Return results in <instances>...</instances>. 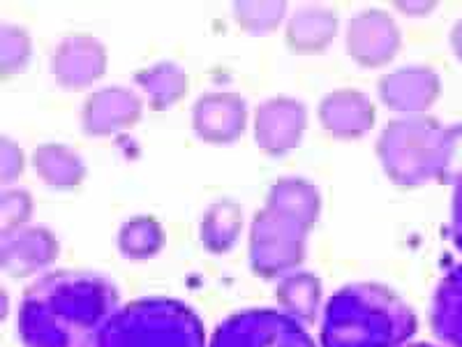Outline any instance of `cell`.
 <instances>
[{"mask_svg":"<svg viewBox=\"0 0 462 347\" xmlns=\"http://www.w3.org/2000/svg\"><path fill=\"white\" fill-rule=\"evenodd\" d=\"M118 292L90 271H53L31 285L19 305L23 347H95L118 308Z\"/></svg>","mask_w":462,"mask_h":347,"instance_id":"cell-1","label":"cell"},{"mask_svg":"<svg viewBox=\"0 0 462 347\" xmlns=\"http://www.w3.org/2000/svg\"><path fill=\"white\" fill-rule=\"evenodd\" d=\"M319 211L321 195L310 181L289 176L271 185L250 230V267L259 278H280L303 262Z\"/></svg>","mask_w":462,"mask_h":347,"instance_id":"cell-2","label":"cell"},{"mask_svg":"<svg viewBox=\"0 0 462 347\" xmlns=\"http://www.w3.org/2000/svg\"><path fill=\"white\" fill-rule=\"evenodd\" d=\"M416 315L379 283H354L337 289L324 308V347H404L416 333Z\"/></svg>","mask_w":462,"mask_h":347,"instance_id":"cell-3","label":"cell"},{"mask_svg":"<svg viewBox=\"0 0 462 347\" xmlns=\"http://www.w3.org/2000/svg\"><path fill=\"white\" fill-rule=\"evenodd\" d=\"M462 146V123L447 126L430 114L393 118L377 139V158L400 188H419L447 176Z\"/></svg>","mask_w":462,"mask_h":347,"instance_id":"cell-4","label":"cell"},{"mask_svg":"<svg viewBox=\"0 0 462 347\" xmlns=\"http://www.w3.org/2000/svg\"><path fill=\"white\" fill-rule=\"evenodd\" d=\"M95 347H206V332L189 305L146 296L118 308L102 326Z\"/></svg>","mask_w":462,"mask_h":347,"instance_id":"cell-5","label":"cell"},{"mask_svg":"<svg viewBox=\"0 0 462 347\" xmlns=\"http://www.w3.org/2000/svg\"><path fill=\"white\" fill-rule=\"evenodd\" d=\"M210 347H315V341L296 317L253 308L226 317L213 333Z\"/></svg>","mask_w":462,"mask_h":347,"instance_id":"cell-6","label":"cell"},{"mask_svg":"<svg viewBox=\"0 0 462 347\" xmlns=\"http://www.w3.org/2000/svg\"><path fill=\"white\" fill-rule=\"evenodd\" d=\"M346 52L363 68H383L395 58L402 44V33L393 14L379 7H365L349 19Z\"/></svg>","mask_w":462,"mask_h":347,"instance_id":"cell-7","label":"cell"},{"mask_svg":"<svg viewBox=\"0 0 462 347\" xmlns=\"http://www.w3.org/2000/svg\"><path fill=\"white\" fill-rule=\"evenodd\" d=\"M308 109L291 95H273L254 109V139L266 155H284L300 144Z\"/></svg>","mask_w":462,"mask_h":347,"instance_id":"cell-8","label":"cell"},{"mask_svg":"<svg viewBox=\"0 0 462 347\" xmlns=\"http://www.w3.org/2000/svg\"><path fill=\"white\" fill-rule=\"evenodd\" d=\"M106 47L90 33H69L51 53V74L65 90H84L106 72Z\"/></svg>","mask_w":462,"mask_h":347,"instance_id":"cell-9","label":"cell"},{"mask_svg":"<svg viewBox=\"0 0 462 347\" xmlns=\"http://www.w3.org/2000/svg\"><path fill=\"white\" fill-rule=\"evenodd\" d=\"M247 126V105L236 90H208L192 107V127L206 144L226 146L241 139Z\"/></svg>","mask_w":462,"mask_h":347,"instance_id":"cell-10","label":"cell"},{"mask_svg":"<svg viewBox=\"0 0 462 347\" xmlns=\"http://www.w3.org/2000/svg\"><path fill=\"white\" fill-rule=\"evenodd\" d=\"M143 100L127 86H105L86 98L81 127L90 137H109L142 121Z\"/></svg>","mask_w":462,"mask_h":347,"instance_id":"cell-11","label":"cell"},{"mask_svg":"<svg viewBox=\"0 0 462 347\" xmlns=\"http://www.w3.org/2000/svg\"><path fill=\"white\" fill-rule=\"evenodd\" d=\"M379 98L391 111L414 116L426 114L441 93L439 74L426 65H404L386 72L377 84Z\"/></svg>","mask_w":462,"mask_h":347,"instance_id":"cell-12","label":"cell"},{"mask_svg":"<svg viewBox=\"0 0 462 347\" xmlns=\"http://www.w3.org/2000/svg\"><path fill=\"white\" fill-rule=\"evenodd\" d=\"M58 239L42 225H26L22 230L3 234L0 243V264L12 278H26L51 267L58 258Z\"/></svg>","mask_w":462,"mask_h":347,"instance_id":"cell-13","label":"cell"},{"mask_svg":"<svg viewBox=\"0 0 462 347\" xmlns=\"http://www.w3.org/2000/svg\"><path fill=\"white\" fill-rule=\"evenodd\" d=\"M319 123L336 139H358L374 126V105L356 89H336L326 93L317 107Z\"/></svg>","mask_w":462,"mask_h":347,"instance_id":"cell-14","label":"cell"},{"mask_svg":"<svg viewBox=\"0 0 462 347\" xmlns=\"http://www.w3.org/2000/svg\"><path fill=\"white\" fill-rule=\"evenodd\" d=\"M337 35V14L328 5H300L289 16L284 42L300 56H317L331 47Z\"/></svg>","mask_w":462,"mask_h":347,"instance_id":"cell-15","label":"cell"},{"mask_svg":"<svg viewBox=\"0 0 462 347\" xmlns=\"http://www.w3.org/2000/svg\"><path fill=\"white\" fill-rule=\"evenodd\" d=\"M430 326L448 347H462V264L439 280L430 305Z\"/></svg>","mask_w":462,"mask_h":347,"instance_id":"cell-16","label":"cell"},{"mask_svg":"<svg viewBox=\"0 0 462 347\" xmlns=\"http://www.w3.org/2000/svg\"><path fill=\"white\" fill-rule=\"evenodd\" d=\"M32 167L37 176L56 190H72L84 181L86 164L74 148L65 144H40L32 153Z\"/></svg>","mask_w":462,"mask_h":347,"instance_id":"cell-17","label":"cell"},{"mask_svg":"<svg viewBox=\"0 0 462 347\" xmlns=\"http://www.w3.org/2000/svg\"><path fill=\"white\" fill-rule=\"evenodd\" d=\"M134 81L143 89L148 105L155 111H164L180 102L188 93V74L173 61H158V63L142 68L134 72Z\"/></svg>","mask_w":462,"mask_h":347,"instance_id":"cell-18","label":"cell"},{"mask_svg":"<svg viewBox=\"0 0 462 347\" xmlns=\"http://www.w3.org/2000/svg\"><path fill=\"white\" fill-rule=\"evenodd\" d=\"M243 231V209L234 200H217L206 209L201 218L199 239L213 255L229 253Z\"/></svg>","mask_w":462,"mask_h":347,"instance_id":"cell-19","label":"cell"},{"mask_svg":"<svg viewBox=\"0 0 462 347\" xmlns=\"http://www.w3.org/2000/svg\"><path fill=\"white\" fill-rule=\"evenodd\" d=\"M278 304L287 315L312 324L321 308V280L310 271H291L278 283Z\"/></svg>","mask_w":462,"mask_h":347,"instance_id":"cell-20","label":"cell"},{"mask_svg":"<svg viewBox=\"0 0 462 347\" xmlns=\"http://www.w3.org/2000/svg\"><path fill=\"white\" fill-rule=\"evenodd\" d=\"M116 246L132 262H143L164 248V230L152 216H134L121 225Z\"/></svg>","mask_w":462,"mask_h":347,"instance_id":"cell-21","label":"cell"},{"mask_svg":"<svg viewBox=\"0 0 462 347\" xmlns=\"http://www.w3.org/2000/svg\"><path fill=\"white\" fill-rule=\"evenodd\" d=\"M287 14L284 0H238L234 3V19L247 35H268L278 31Z\"/></svg>","mask_w":462,"mask_h":347,"instance_id":"cell-22","label":"cell"},{"mask_svg":"<svg viewBox=\"0 0 462 347\" xmlns=\"http://www.w3.org/2000/svg\"><path fill=\"white\" fill-rule=\"evenodd\" d=\"M32 53L31 33L19 23H3L0 28V68L3 80L14 77L28 65Z\"/></svg>","mask_w":462,"mask_h":347,"instance_id":"cell-23","label":"cell"},{"mask_svg":"<svg viewBox=\"0 0 462 347\" xmlns=\"http://www.w3.org/2000/svg\"><path fill=\"white\" fill-rule=\"evenodd\" d=\"M0 216H3V234L22 230L32 216V197L22 188H5L0 197Z\"/></svg>","mask_w":462,"mask_h":347,"instance_id":"cell-24","label":"cell"},{"mask_svg":"<svg viewBox=\"0 0 462 347\" xmlns=\"http://www.w3.org/2000/svg\"><path fill=\"white\" fill-rule=\"evenodd\" d=\"M23 167H26L23 148L10 137L0 139V176H3V183H14L22 176Z\"/></svg>","mask_w":462,"mask_h":347,"instance_id":"cell-25","label":"cell"},{"mask_svg":"<svg viewBox=\"0 0 462 347\" xmlns=\"http://www.w3.org/2000/svg\"><path fill=\"white\" fill-rule=\"evenodd\" d=\"M451 237L457 250H462V174L457 176L456 188H453L451 202Z\"/></svg>","mask_w":462,"mask_h":347,"instance_id":"cell-26","label":"cell"},{"mask_svg":"<svg viewBox=\"0 0 462 347\" xmlns=\"http://www.w3.org/2000/svg\"><path fill=\"white\" fill-rule=\"evenodd\" d=\"M395 7L410 16H414V14L423 16V14H428V12L435 10L437 3H432V0H419V3H411V0H400V3H395Z\"/></svg>","mask_w":462,"mask_h":347,"instance_id":"cell-27","label":"cell"},{"mask_svg":"<svg viewBox=\"0 0 462 347\" xmlns=\"http://www.w3.org/2000/svg\"><path fill=\"white\" fill-rule=\"evenodd\" d=\"M448 42H451V49H453V53H456V58L462 63V16L451 26V33H448Z\"/></svg>","mask_w":462,"mask_h":347,"instance_id":"cell-28","label":"cell"},{"mask_svg":"<svg viewBox=\"0 0 462 347\" xmlns=\"http://www.w3.org/2000/svg\"><path fill=\"white\" fill-rule=\"evenodd\" d=\"M404 347H435L430 342H414V345H404Z\"/></svg>","mask_w":462,"mask_h":347,"instance_id":"cell-29","label":"cell"}]
</instances>
